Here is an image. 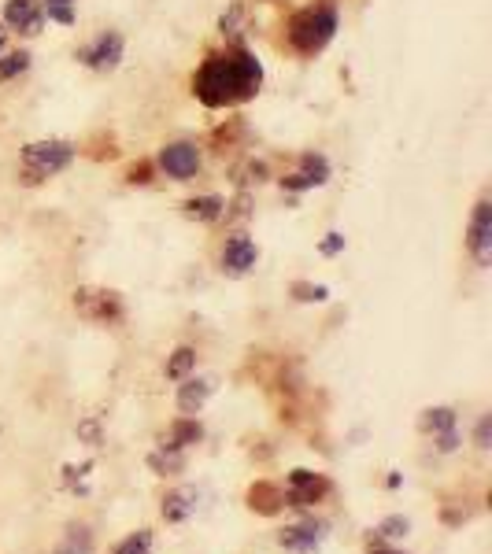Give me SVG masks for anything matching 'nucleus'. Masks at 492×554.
<instances>
[{
    "mask_svg": "<svg viewBox=\"0 0 492 554\" xmlns=\"http://www.w3.org/2000/svg\"><path fill=\"white\" fill-rule=\"evenodd\" d=\"M222 211H226L222 196H197V200H189V204H185V215L200 218V222H215Z\"/></svg>",
    "mask_w": 492,
    "mask_h": 554,
    "instance_id": "nucleus-13",
    "label": "nucleus"
},
{
    "mask_svg": "<svg viewBox=\"0 0 492 554\" xmlns=\"http://www.w3.org/2000/svg\"><path fill=\"white\" fill-rule=\"evenodd\" d=\"M467 248L470 255L478 259V266H489L492 259V200L481 196L474 204V215H470V226H467Z\"/></svg>",
    "mask_w": 492,
    "mask_h": 554,
    "instance_id": "nucleus-4",
    "label": "nucleus"
},
{
    "mask_svg": "<svg viewBox=\"0 0 492 554\" xmlns=\"http://www.w3.org/2000/svg\"><path fill=\"white\" fill-rule=\"evenodd\" d=\"M74 163V145L71 141H37L26 145L23 152V167L30 178H52Z\"/></svg>",
    "mask_w": 492,
    "mask_h": 554,
    "instance_id": "nucleus-3",
    "label": "nucleus"
},
{
    "mask_svg": "<svg viewBox=\"0 0 492 554\" xmlns=\"http://www.w3.org/2000/svg\"><path fill=\"white\" fill-rule=\"evenodd\" d=\"M148 551H152V536L148 532H137V536H130L126 543L115 547V554H148Z\"/></svg>",
    "mask_w": 492,
    "mask_h": 554,
    "instance_id": "nucleus-20",
    "label": "nucleus"
},
{
    "mask_svg": "<svg viewBox=\"0 0 492 554\" xmlns=\"http://www.w3.org/2000/svg\"><path fill=\"white\" fill-rule=\"evenodd\" d=\"M193 362H197V351L193 348H178L174 351V359L167 362V377H185L193 370Z\"/></svg>",
    "mask_w": 492,
    "mask_h": 554,
    "instance_id": "nucleus-17",
    "label": "nucleus"
},
{
    "mask_svg": "<svg viewBox=\"0 0 492 554\" xmlns=\"http://www.w3.org/2000/svg\"><path fill=\"white\" fill-rule=\"evenodd\" d=\"M263 85V67L248 49L215 52L204 60V67L193 78V93L204 108H234L259 93Z\"/></svg>",
    "mask_w": 492,
    "mask_h": 554,
    "instance_id": "nucleus-1",
    "label": "nucleus"
},
{
    "mask_svg": "<svg viewBox=\"0 0 492 554\" xmlns=\"http://www.w3.org/2000/svg\"><path fill=\"white\" fill-rule=\"evenodd\" d=\"M0 49H4V30H0Z\"/></svg>",
    "mask_w": 492,
    "mask_h": 554,
    "instance_id": "nucleus-26",
    "label": "nucleus"
},
{
    "mask_svg": "<svg viewBox=\"0 0 492 554\" xmlns=\"http://www.w3.org/2000/svg\"><path fill=\"white\" fill-rule=\"evenodd\" d=\"M404 532H407V521H400V518L385 521L382 525V536H404Z\"/></svg>",
    "mask_w": 492,
    "mask_h": 554,
    "instance_id": "nucleus-23",
    "label": "nucleus"
},
{
    "mask_svg": "<svg viewBox=\"0 0 492 554\" xmlns=\"http://www.w3.org/2000/svg\"><path fill=\"white\" fill-rule=\"evenodd\" d=\"M296 296H300V300H326V289H322V285H296Z\"/></svg>",
    "mask_w": 492,
    "mask_h": 554,
    "instance_id": "nucleus-22",
    "label": "nucleus"
},
{
    "mask_svg": "<svg viewBox=\"0 0 492 554\" xmlns=\"http://www.w3.org/2000/svg\"><path fill=\"white\" fill-rule=\"evenodd\" d=\"M278 499H285L278 488H271V484H259V488H252V506L256 510H263V514H274L278 510Z\"/></svg>",
    "mask_w": 492,
    "mask_h": 554,
    "instance_id": "nucleus-15",
    "label": "nucleus"
},
{
    "mask_svg": "<svg viewBox=\"0 0 492 554\" xmlns=\"http://www.w3.org/2000/svg\"><path fill=\"white\" fill-rule=\"evenodd\" d=\"M256 259H259V248L248 241V237H230L226 248H222V270L234 277L248 274V270L256 266Z\"/></svg>",
    "mask_w": 492,
    "mask_h": 554,
    "instance_id": "nucleus-9",
    "label": "nucleus"
},
{
    "mask_svg": "<svg viewBox=\"0 0 492 554\" xmlns=\"http://www.w3.org/2000/svg\"><path fill=\"white\" fill-rule=\"evenodd\" d=\"M211 396V381H189V385H182V392H178V407L185 410V414H193V410L204 407V399Z\"/></svg>",
    "mask_w": 492,
    "mask_h": 554,
    "instance_id": "nucleus-14",
    "label": "nucleus"
},
{
    "mask_svg": "<svg viewBox=\"0 0 492 554\" xmlns=\"http://www.w3.org/2000/svg\"><path fill=\"white\" fill-rule=\"evenodd\" d=\"M30 67V52H12V56H4L0 60V82H8L15 74H23Z\"/></svg>",
    "mask_w": 492,
    "mask_h": 554,
    "instance_id": "nucleus-18",
    "label": "nucleus"
},
{
    "mask_svg": "<svg viewBox=\"0 0 492 554\" xmlns=\"http://www.w3.org/2000/svg\"><path fill=\"white\" fill-rule=\"evenodd\" d=\"M78 60L86 63V67H93V71H108V67H115V63L123 60V37L100 34L93 45H86V49L78 52Z\"/></svg>",
    "mask_w": 492,
    "mask_h": 554,
    "instance_id": "nucleus-7",
    "label": "nucleus"
},
{
    "mask_svg": "<svg viewBox=\"0 0 492 554\" xmlns=\"http://www.w3.org/2000/svg\"><path fill=\"white\" fill-rule=\"evenodd\" d=\"M341 244H345V237H341V233H330V241L322 244V252H326V255L341 252Z\"/></svg>",
    "mask_w": 492,
    "mask_h": 554,
    "instance_id": "nucleus-24",
    "label": "nucleus"
},
{
    "mask_svg": "<svg viewBox=\"0 0 492 554\" xmlns=\"http://www.w3.org/2000/svg\"><path fill=\"white\" fill-rule=\"evenodd\" d=\"M160 167H163V174H167V178L189 181L200 170V148L197 145H185V141H178V145H167L160 152Z\"/></svg>",
    "mask_w": 492,
    "mask_h": 554,
    "instance_id": "nucleus-5",
    "label": "nucleus"
},
{
    "mask_svg": "<svg viewBox=\"0 0 492 554\" xmlns=\"http://www.w3.org/2000/svg\"><path fill=\"white\" fill-rule=\"evenodd\" d=\"M4 19L19 34H37L41 23H45V8H41V0H8L4 4Z\"/></svg>",
    "mask_w": 492,
    "mask_h": 554,
    "instance_id": "nucleus-8",
    "label": "nucleus"
},
{
    "mask_svg": "<svg viewBox=\"0 0 492 554\" xmlns=\"http://www.w3.org/2000/svg\"><path fill=\"white\" fill-rule=\"evenodd\" d=\"M197 440H200V425L197 422H178L163 447H185V444H197Z\"/></svg>",
    "mask_w": 492,
    "mask_h": 554,
    "instance_id": "nucleus-16",
    "label": "nucleus"
},
{
    "mask_svg": "<svg viewBox=\"0 0 492 554\" xmlns=\"http://www.w3.org/2000/svg\"><path fill=\"white\" fill-rule=\"evenodd\" d=\"M326 492H330V481H326V477H319V473H311V470H296L293 477H289L285 499L293 506H311V503H319Z\"/></svg>",
    "mask_w": 492,
    "mask_h": 554,
    "instance_id": "nucleus-6",
    "label": "nucleus"
},
{
    "mask_svg": "<svg viewBox=\"0 0 492 554\" xmlns=\"http://www.w3.org/2000/svg\"><path fill=\"white\" fill-rule=\"evenodd\" d=\"M326 178H330L326 159H322V156H304V170H300V174H293V178H285V189L304 193V189H315V185H322Z\"/></svg>",
    "mask_w": 492,
    "mask_h": 554,
    "instance_id": "nucleus-10",
    "label": "nucleus"
},
{
    "mask_svg": "<svg viewBox=\"0 0 492 554\" xmlns=\"http://www.w3.org/2000/svg\"><path fill=\"white\" fill-rule=\"evenodd\" d=\"M333 34H337V12L333 8H308L289 23V41L304 56H315V52L326 49Z\"/></svg>",
    "mask_w": 492,
    "mask_h": 554,
    "instance_id": "nucleus-2",
    "label": "nucleus"
},
{
    "mask_svg": "<svg viewBox=\"0 0 492 554\" xmlns=\"http://www.w3.org/2000/svg\"><path fill=\"white\" fill-rule=\"evenodd\" d=\"M193 510H197V492H193V488H182V492L167 495V503H163L167 521H185Z\"/></svg>",
    "mask_w": 492,
    "mask_h": 554,
    "instance_id": "nucleus-12",
    "label": "nucleus"
},
{
    "mask_svg": "<svg viewBox=\"0 0 492 554\" xmlns=\"http://www.w3.org/2000/svg\"><path fill=\"white\" fill-rule=\"evenodd\" d=\"M45 8H49V19H56V23H74L71 0H45Z\"/></svg>",
    "mask_w": 492,
    "mask_h": 554,
    "instance_id": "nucleus-21",
    "label": "nucleus"
},
{
    "mask_svg": "<svg viewBox=\"0 0 492 554\" xmlns=\"http://www.w3.org/2000/svg\"><path fill=\"white\" fill-rule=\"evenodd\" d=\"M319 540L322 525H315V521H304V525H293V529L282 532V547H289V551H311Z\"/></svg>",
    "mask_w": 492,
    "mask_h": 554,
    "instance_id": "nucleus-11",
    "label": "nucleus"
},
{
    "mask_svg": "<svg viewBox=\"0 0 492 554\" xmlns=\"http://www.w3.org/2000/svg\"><path fill=\"white\" fill-rule=\"evenodd\" d=\"M56 554H89V536L86 529H71V536L63 540V547Z\"/></svg>",
    "mask_w": 492,
    "mask_h": 554,
    "instance_id": "nucleus-19",
    "label": "nucleus"
},
{
    "mask_svg": "<svg viewBox=\"0 0 492 554\" xmlns=\"http://www.w3.org/2000/svg\"><path fill=\"white\" fill-rule=\"evenodd\" d=\"M478 447H489V418H481L478 425Z\"/></svg>",
    "mask_w": 492,
    "mask_h": 554,
    "instance_id": "nucleus-25",
    "label": "nucleus"
},
{
    "mask_svg": "<svg viewBox=\"0 0 492 554\" xmlns=\"http://www.w3.org/2000/svg\"><path fill=\"white\" fill-rule=\"evenodd\" d=\"M374 554H396V551H374Z\"/></svg>",
    "mask_w": 492,
    "mask_h": 554,
    "instance_id": "nucleus-27",
    "label": "nucleus"
}]
</instances>
